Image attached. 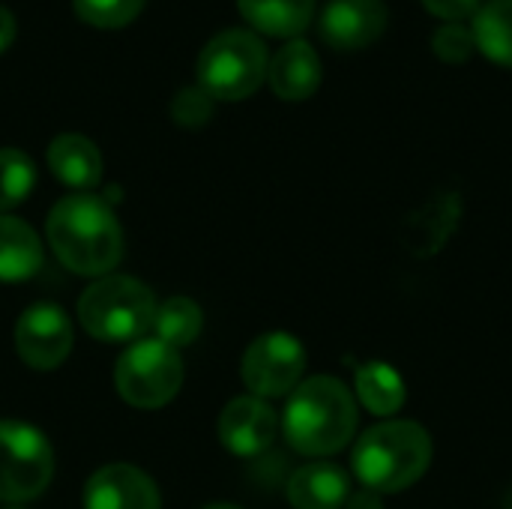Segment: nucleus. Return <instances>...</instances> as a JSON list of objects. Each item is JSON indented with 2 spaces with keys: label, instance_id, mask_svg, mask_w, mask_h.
Masks as SVG:
<instances>
[{
  "label": "nucleus",
  "instance_id": "21",
  "mask_svg": "<svg viewBox=\"0 0 512 509\" xmlns=\"http://www.w3.org/2000/svg\"><path fill=\"white\" fill-rule=\"evenodd\" d=\"M36 186V168L27 153L3 147L0 150V210L21 204Z\"/></svg>",
  "mask_w": 512,
  "mask_h": 509
},
{
  "label": "nucleus",
  "instance_id": "8",
  "mask_svg": "<svg viewBox=\"0 0 512 509\" xmlns=\"http://www.w3.org/2000/svg\"><path fill=\"white\" fill-rule=\"evenodd\" d=\"M306 348L291 333H264L243 354V384L258 399H279L300 387Z\"/></svg>",
  "mask_w": 512,
  "mask_h": 509
},
{
  "label": "nucleus",
  "instance_id": "27",
  "mask_svg": "<svg viewBox=\"0 0 512 509\" xmlns=\"http://www.w3.org/2000/svg\"><path fill=\"white\" fill-rule=\"evenodd\" d=\"M12 39H15V18L6 6H0V51L9 48Z\"/></svg>",
  "mask_w": 512,
  "mask_h": 509
},
{
  "label": "nucleus",
  "instance_id": "13",
  "mask_svg": "<svg viewBox=\"0 0 512 509\" xmlns=\"http://www.w3.org/2000/svg\"><path fill=\"white\" fill-rule=\"evenodd\" d=\"M267 78H270V87L276 90V96H282V99L297 102V99L312 96L321 84L318 51L303 39L285 42L267 63Z\"/></svg>",
  "mask_w": 512,
  "mask_h": 509
},
{
  "label": "nucleus",
  "instance_id": "7",
  "mask_svg": "<svg viewBox=\"0 0 512 509\" xmlns=\"http://www.w3.org/2000/svg\"><path fill=\"white\" fill-rule=\"evenodd\" d=\"M54 474L48 438L18 420H0V501L24 504L39 498Z\"/></svg>",
  "mask_w": 512,
  "mask_h": 509
},
{
  "label": "nucleus",
  "instance_id": "26",
  "mask_svg": "<svg viewBox=\"0 0 512 509\" xmlns=\"http://www.w3.org/2000/svg\"><path fill=\"white\" fill-rule=\"evenodd\" d=\"M345 509H384V504H381V495H378V492H372V489H360V492L348 495V504H345Z\"/></svg>",
  "mask_w": 512,
  "mask_h": 509
},
{
  "label": "nucleus",
  "instance_id": "6",
  "mask_svg": "<svg viewBox=\"0 0 512 509\" xmlns=\"http://www.w3.org/2000/svg\"><path fill=\"white\" fill-rule=\"evenodd\" d=\"M183 384V360L174 348L159 339L135 342L114 369V387L132 408H162Z\"/></svg>",
  "mask_w": 512,
  "mask_h": 509
},
{
  "label": "nucleus",
  "instance_id": "15",
  "mask_svg": "<svg viewBox=\"0 0 512 509\" xmlns=\"http://www.w3.org/2000/svg\"><path fill=\"white\" fill-rule=\"evenodd\" d=\"M48 168L72 189H93L102 177V156L90 138L66 132L48 144Z\"/></svg>",
  "mask_w": 512,
  "mask_h": 509
},
{
  "label": "nucleus",
  "instance_id": "20",
  "mask_svg": "<svg viewBox=\"0 0 512 509\" xmlns=\"http://www.w3.org/2000/svg\"><path fill=\"white\" fill-rule=\"evenodd\" d=\"M204 327V315L201 306L189 297H168L162 306H156L153 315V333L159 342H165L168 348H186L201 336Z\"/></svg>",
  "mask_w": 512,
  "mask_h": 509
},
{
  "label": "nucleus",
  "instance_id": "14",
  "mask_svg": "<svg viewBox=\"0 0 512 509\" xmlns=\"http://www.w3.org/2000/svg\"><path fill=\"white\" fill-rule=\"evenodd\" d=\"M348 495V474L333 462H312L288 480V501L294 509H342Z\"/></svg>",
  "mask_w": 512,
  "mask_h": 509
},
{
  "label": "nucleus",
  "instance_id": "24",
  "mask_svg": "<svg viewBox=\"0 0 512 509\" xmlns=\"http://www.w3.org/2000/svg\"><path fill=\"white\" fill-rule=\"evenodd\" d=\"M471 48H474V33L459 21H450L435 33V51L447 63H462L471 54Z\"/></svg>",
  "mask_w": 512,
  "mask_h": 509
},
{
  "label": "nucleus",
  "instance_id": "23",
  "mask_svg": "<svg viewBox=\"0 0 512 509\" xmlns=\"http://www.w3.org/2000/svg\"><path fill=\"white\" fill-rule=\"evenodd\" d=\"M210 111H213V96L201 87H183L171 102V114L183 126H201L210 117Z\"/></svg>",
  "mask_w": 512,
  "mask_h": 509
},
{
  "label": "nucleus",
  "instance_id": "5",
  "mask_svg": "<svg viewBox=\"0 0 512 509\" xmlns=\"http://www.w3.org/2000/svg\"><path fill=\"white\" fill-rule=\"evenodd\" d=\"M267 63V45L258 33L228 27L204 45L198 57V87L213 99H243L261 87Z\"/></svg>",
  "mask_w": 512,
  "mask_h": 509
},
{
  "label": "nucleus",
  "instance_id": "11",
  "mask_svg": "<svg viewBox=\"0 0 512 509\" xmlns=\"http://www.w3.org/2000/svg\"><path fill=\"white\" fill-rule=\"evenodd\" d=\"M387 27L384 0H330L321 12V36L333 48H366Z\"/></svg>",
  "mask_w": 512,
  "mask_h": 509
},
{
  "label": "nucleus",
  "instance_id": "25",
  "mask_svg": "<svg viewBox=\"0 0 512 509\" xmlns=\"http://www.w3.org/2000/svg\"><path fill=\"white\" fill-rule=\"evenodd\" d=\"M432 15H441L444 21H462L480 9V0H423Z\"/></svg>",
  "mask_w": 512,
  "mask_h": 509
},
{
  "label": "nucleus",
  "instance_id": "4",
  "mask_svg": "<svg viewBox=\"0 0 512 509\" xmlns=\"http://www.w3.org/2000/svg\"><path fill=\"white\" fill-rule=\"evenodd\" d=\"M156 300L132 276H102L78 300L84 330L99 342H132L153 327Z\"/></svg>",
  "mask_w": 512,
  "mask_h": 509
},
{
  "label": "nucleus",
  "instance_id": "12",
  "mask_svg": "<svg viewBox=\"0 0 512 509\" xmlns=\"http://www.w3.org/2000/svg\"><path fill=\"white\" fill-rule=\"evenodd\" d=\"M84 509H159V492L144 471L108 465L87 480Z\"/></svg>",
  "mask_w": 512,
  "mask_h": 509
},
{
  "label": "nucleus",
  "instance_id": "2",
  "mask_svg": "<svg viewBox=\"0 0 512 509\" xmlns=\"http://www.w3.org/2000/svg\"><path fill=\"white\" fill-rule=\"evenodd\" d=\"M282 429L297 453L333 456L354 438L357 402L342 381L330 375L309 378L291 393Z\"/></svg>",
  "mask_w": 512,
  "mask_h": 509
},
{
  "label": "nucleus",
  "instance_id": "29",
  "mask_svg": "<svg viewBox=\"0 0 512 509\" xmlns=\"http://www.w3.org/2000/svg\"><path fill=\"white\" fill-rule=\"evenodd\" d=\"M507 509H512V495H510V501H507Z\"/></svg>",
  "mask_w": 512,
  "mask_h": 509
},
{
  "label": "nucleus",
  "instance_id": "9",
  "mask_svg": "<svg viewBox=\"0 0 512 509\" xmlns=\"http://www.w3.org/2000/svg\"><path fill=\"white\" fill-rule=\"evenodd\" d=\"M18 357L39 372L57 369L72 351V324L69 315L54 303L30 306L15 324Z\"/></svg>",
  "mask_w": 512,
  "mask_h": 509
},
{
  "label": "nucleus",
  "instance_id": "18",
  "mask_svg": "<svg viewBox=\"0 0 512 509\" xmlns=\"http://www.w3.org/2000/svg\"><path fill=\"white\" fill-rule=\"evenodd\" d=\"M357 396L375 417H393L405 405V381L393 366L372 360L357 369Z\"/></svg>",
  "mask_w": 512,
  "mask_h": 509
},
{
  "label": "nucleus",
  "instance_id": "19",
  "mask_svg": "<svg viewBox=\"0 0 512 509\" xmlns=\"http://www.w3.org/2000/svg\"><path fill=\"white\" fill-rule=\"evenodd\" d=\"M474 45L501 66H512V0H486L474 12Z\"/></svg>",
  "mask_w": 512,
  "mask_h": 509
},
{
  "label": "nucleus",
  "instance_id": "28",
  "mask_svg": "<svg viewBox=\"0 0 512 509\" xmlns=\"http://www.w3.org/2000/svg\"><path fill=\"white\" fill-rule=\"evenodd\" d=\"M204 509H240V507H234V504H210V507H204Z\"/></svg>",
  "mask_w": 512,
  "mask_h": 509
},
{
  "label": "nucleus",
  "instance_id": "22",
  "mask_svg": "<svg viewBox=\"0 0 512 509\" xmlns=\"http://www.w3.org/2000/svg\"><path fill=\"white\" fill-rule=\"evenodd\" d=\"M72 3H75V12L96 27L129 24L144 6V0H72Z\"/></svg>",
  "mask_w": 512,
  "mask_h": 509
},
{
  "label": "nucleus",
  "instance_id": "3",
  "mask_svg": "<svg viewBox=\"0 0 512 509\" xmlns=\"http://www.w3.org/2000/svg\"><path fill=\"white\" fill-rule=\"evenodd\" d=\"M432 462V438L420 423L390 420L369 429L354 447L357 480L378 492L393 495L414 486Z\"/></svg>",
  "mask_w": 512,
  "mask_h": 509
},
{
  "label": "nucleus",
  "instance_id": "1",
  "mask_svg": "<svg viewBox=\"0 0 512 509\" xmlns=\"http://www.w3.org/2000/svg\"><path fill=\"white\" fill-rule=\"evenodd\" d=\"M45 231L57 261L78 276H108L123 255V234L114 210L90 192L57 201Z\"/></svg>",
  "mask_w": 512,
  "mask_h": 509
},
{
  "label": "nucleus",
  "instance_id": "30",
  "mask_svg": "<svg viewBox=\"0 0 512 509\" xmlns=\"http://www.w3.org/2000/svg\"><path fill=\"white\" fill-rule=\"evenodd\" d=\"M9 509H24V507H9Z\"/></svg>",
  "mask_w": 512,
  "mask_h": 509
},
{
  "label": "nucleus",
  "instance_id": "16",
  "mask_svg": "<svg viewBox=\"0 0 512 509\" xmlns=\"http://www.w3.org/2000/svg\"><path fill=\"white\" fill-rule=\"evenodd\" d=\"M42 267V243L36 231L15 219L0 216V282H24Z\"/></svg>",
  "mask_w": 512,
  "mask_h": 509
},
{
  "label": "nucleus",
  "instance_id": "17",
  "mask_svg": "<svg viewBox=\"0 0 512 509\" xmlns=\"http://www.w3.org/2000/svg\"><path fill=\"white\" fill-rule=\"evenodd\" d=\"M243 18L270 36H297L315 15V0H237Z\"/></svg>",
  "mask_w": 512,
  "mask_h": 509
},
{
  "label": "nucleus",
  "instance_id": "10",
  "mask_svg": "<svg viewBox=\"0 0 512 509\" xmlns=\"http://www.w3.org/2000/svg\"><path fill=\"white\" fill-rule=\"evenodd\" d=\"M279 432L276 411L258 396H240L225 405L219 417V441L228 453L240 459L261 456Z\"/></svg>",
  "mask_w": 512,
  "mask_h": 509
}]
</instances>
